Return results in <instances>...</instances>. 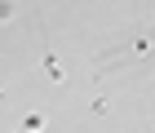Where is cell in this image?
Returning a JSON list of instances; mask_svg holds the SVG:
<instances>
[{
    "instance_id": "6da1fadb",
    "label": "cell",
    "mask_w": 155,
    "mask_h": 133,
    "mask_svg": "<svg viewBox=\"0 0 155 133\" xmlns=\"http://www.w3.org/2000/svg\"><path fill=\"white\" fill-rule=\"evenodd\" d=\"M40 67H45V75L53 80V85H62L67 80V71H62V62H58V53L49 49V40H45V49H40Z\"/></svg>"
},
{
    "instance_id": "7a4b0ae2",
    "label": "cell",
    "mask_w": 155,
    "mask_h": 133,
    "mask_svg": "<svg viewBox=\"0 0 155 133\" xmlns=\"http://www.w3.org/2000/svg\"><path fill=\"white\" fill-rule=\"evenodd\" d=\"M151 49H155V31H137L133 45H129V53H133V58H146Z\"/></svg>"
},
{
    "instance_id": "3957f363",
    "label": "cell",
    "mask_w": 155,
    "mask_h": 133,
    "mask_svg": "<svg viewBox=\"0 0 155 133\" xmlns=\"http://www.w3.org/2000/svg\"><path fill=\"white\" fill-rule=\"evenodd\" d=\"M45 129V115H40V111H27L22 115V133H40Z\"/></svg>"
},
{
    "instance_id": "277c9868",
    "label": "cell",
    "mask_w": 155,
    "mask_h": 133,
    "mask_svg": "<svg viewBox=\"0 0 155 133\" xmlns=\"http://www.w3.org/2000/svg\"><path fill=\"white\" fill-rule=\"evenodd\" d=\"M89 111H93V115H107V111H111V102H107V98H102V93H97L93 102H89Z\"/></svg>"
},
{
    "instance_id": "5b68a950",
    "label": "cell",
    "mask_w": 155,
    "mask_h": 133,
    "mask_svg": "<svg viewBox=\"0 0 155 133\" xmlns=\"http://www.w3.org/2000/svg\"><path fill=\"white\" fill-rule=\"evenodd\" d=\"M13 13H18V5H9V0H0V22H13Z\"/></svg>"
},
{
    "instance_id": "8992f818",
    "label": "cell",
    "mask_w": 155,
    "mask_h": 133,
    "mask_svg": "<svg viewBox=\"0 0 155 133\" xmlns=\"http://www.w3.org/2000/svg\"><path fill=\"white\" fill-rule=\"evenodd\" d=\"M5 98H9V89H5V80H0V102H5Z\"/></svg>"
}]
</instances>
